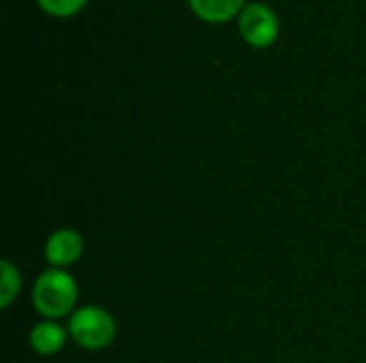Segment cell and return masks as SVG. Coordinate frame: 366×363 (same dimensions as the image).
Wrapping results in <instances>:
<instances>
[{
    "label": "cell",
    "mask_w": 366,
    "mask_h": 363,
    "mask_svg": "<svg viewBox=\"0 0 366 363\" xmlns=\"http://www.w3.org/2000/svg\"><path fill=\"white\" fill-rule=\"evenodd\" d=\"M240 32L251 45L266 47L279 34V19L272 9L259 2H253V4H247L244 11L240 13Z\"/></svg>",
    "instance_id": "cell-3"
},
{
    "label": "cell",
    "mask_w": 366,
    "mask_h": 363,
    "mask_svg": "<svg viewBox=\"0 0 366 363\" xmlns=\"http://www.w3.org/2000/svg\"><path fill=\"white\" fill-rule=\"evenodd\" d=\"M84 252V240L73 229H58L45 244V261L54 267L73 265Z\"/></svg>",
    "instance_id": "cell-4"
},
{
    "label": "cell",
    "mask_w": 366,
    "mask_h": 363,
    "mask_svg": "<svg viewBox=\"0 0 366 363\" xmlns=\"http://www.w3.org/2000/svg\"><path fill=\"white\" fill-rule=\"evenodd\" d=\"M41 6L47 11V13H54V15H71L75 13L86 0H39Z\"/></svg>",
    "instance_id": "cell-8"
},
{
    "label": "cell",
    "mask_w": 366,
    "mask_h": 363,
    "mask_svg": "<svg viewBox=\"0 0 366 363\" xmlns=\"http://www.w3.org/2000/svg\"><path fill=\"white\" fill-rule=\"evenodd\" d=\"M66 342V332L51 323H39L32 332H30V347L39 353V355H56Z\"/></svg>",
    "instance_id": "cell-5"
},
{
    "label": "cell",
    "mask_w": 366,
    "mask_h": 363,
    "mask_svg": "<svg viewBox=\"0 0 366 363\" xmlns=\"http://www.w3.org/2000/svg\"><path fill=\"white\" fill-rule=\"evenodd\" d=\"M69 332L81 349L99 351L114 342L116 321L107 310L99 306H84L71 317Z\"/></svg>",
    "instance_id": "cell-2"
},
{
    "label": "cell",
    "mask_w": 366,
    "mask_h": 363,
    "mask_svg": "<svg viewBox=\"0 0 366 363\" xmlns=\"http://www.w3.org/2000/svg\"><path fill=\"white\" fill-rule=\"evenodd\" d=\"M32 302L45 319L66 317L77 302V285L62 270H49L39 276L32 291Z\"/></svg>",
    "instance_id": "cell-1"
},
{
    "label": "cell",
    "mask_w": 366,
    "mask_h": 363,
    "mask_svg": "<svg viewBox=\"0 0 366 363\" xmlns=\"http://www.w3.org/2000/svg\"><path fill=\"white\" fill-rule=\"evenodd\" d=\"M0 270H2V278H0V306L2 308H9L11 302L19 293V272L9 261H2L0 263Z\"/></svg>",
    "instance_id": "cell-7"
},
{
    "label": "cell",
    "mask_w": 366,
    "mask_h": 363,
    "mask_svg": "<svg viewBox=\"0 0 366 363\" xmlns=\"http://www.w3.org/2000/svg\"><path fill=\"white\" fill-rule=\"evenodd\" d=\"M189 2H191L193 11H195L199 17L208 19V21L227 19V17H232V15L238 11L240 4H242V0H189Z\"/></svg>",
    "instance_id": "cell-6"
}]
</instances>
